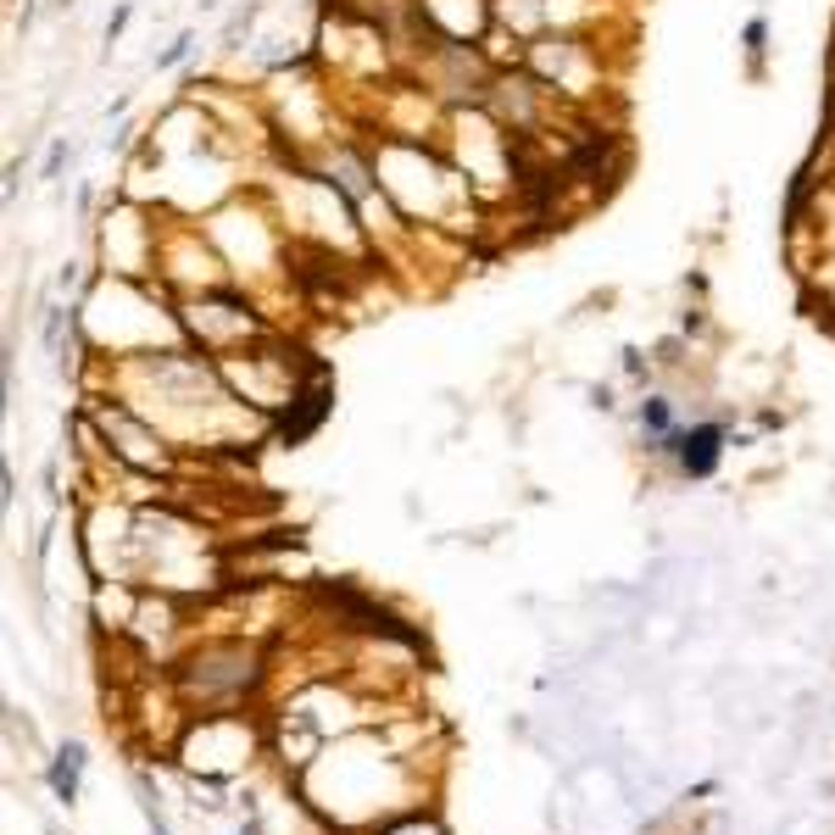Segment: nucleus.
Returning <instances> with one entry per match:
<instances>
[{"mask_svg":"<svg viewBox=\"0 0 835 835\" xmlns=\"http://www.w3.org/2000/svg\"><path fill=\"white\" fill-rule=\"evenodd\" d=\"M819 318H830V323H835V302H830V307H824V312H819Z\"/></svg>","mask_w":835,"mask_h":835,"instance_id":"nucleus-9","label":"nucleus"},{"mask_svg":"<svg viewBox=\"0 0 835 835\" xmlns=\"http://www.w3.org/2000/svg\"><path fill=\"white\" fill-rule=\"evenodd\" d=\"M668 452H674V463H679V474H685V479H708V474L719 468V457H724V423H697V429H679Z\"/></svg>","mask_w":835,"mask_h":835,"instance_id":"nucleus-1","label":"nucleus"},{"mask_svg":"<svg viewBox=\"0 0 835 835\" xmlns=\"http://www.w3.org/2000/svg\"><path fill=\"white\" fill-rule=\"evenodd\" d=\"M128 17H134V7H118V12H112V23H107V45H118V39H123Z\"/></svg>","mask_w":835,"mask_h":835,"instance_id":"nucleus-7","label":"nucleus"},{"mask_svg":"<svg viewBox=\"0 0 835 835\" xmlns=\"http://www.w3.org/2000/svg\"><path fill=\"white\" fill-rule=\"evenodd\" d=\"M763 51H769V17H752V23H747V57H752V78L763 73Z\"/></svg>","mask_w":835,"mask_h":835,"instance_id":"nucleus-5","label":"nucleus"},{"mask_svg":"<svg viewBox=\"0 0 835 835\" xmlns=\"http://www.w3.org/2000/svg\"><path fill=\"white\" fill-rule=\"evenodd\" d=\"M189 45H195V34H179V39H173V45H168V51H162V57H157V67H179V62H184V57H189Z\"/></svg>","mask_w":835,"mask_h":835,"instance_id":"nucleus-6","label":"nucleus"},{"mask_svg":"<svg viewBox=\"0 0 835 835\" xmlns=\"http://www.w3.org/2000/svg\"><path fill=\"white\" fill-rule=\"evenodd\" d=\"M101 429H107V440L118 446V457H128V463H139V468H162V440L145 429V423H134L123 407L101 413Z\"/></svg>","mask_w":835,"mask_h":835,"instance_id":"nucleus-2","label":"nucleus"},{"mask_svg":"<svg viewBox=\"0 0 835 835\" xmlns=\"http://www.w3.org/2000/svg\"><path fill=\"white\" fill-rule=\"evenodd\" d=\"M78 769H84V747H67V752L51 763V785H57V797H62V802L78 797Z\"/></svg>","mask_w":835,"mask_h":835,"instance_id":"nucleus-4","label":"nucleus"},{"mask_svg":"<svg viewBox=\"0 0 835 835\" xmlns=\"http://www.w3.org/2000/svg\"><path fill=\"white\" fill-rule=\"evenodd\" d=\"M62 162H67V145L57 139V145H51V157H45V179H57V173H62Z\"/></svg>","mask_w":835,"mask_h":835,"instance_id":"nucleus-8","label":"nucleus"},{"mask_svg":"<svg viewBox=\"0 0 835 835\" xmlns=\"http://www.w3.org/2000/svg\"><path fill=\"white\" fill-rule=\"evenodd\" d=\"M641 429L652 434V446H658V452H668V446H674V434H679V429H674V407H668L663 396H647V402H641Z\"/></svg>","mask_w":835,"mask_h":835,"instance_id":"nucleus-3","label":"nucleus"}]
</instances>
